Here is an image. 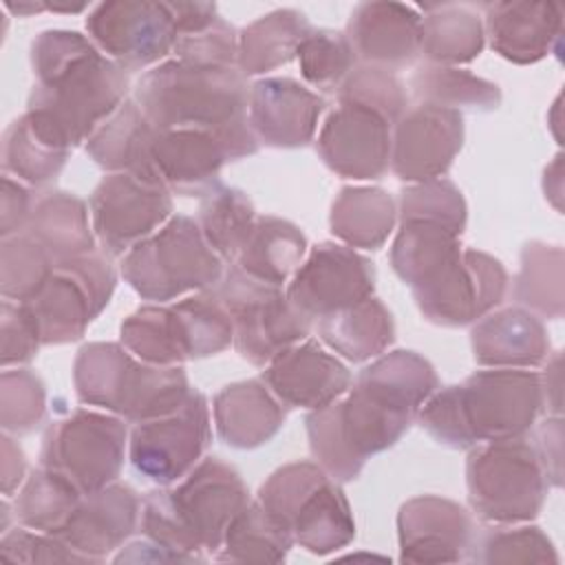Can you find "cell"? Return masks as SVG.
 Returning <instances> with one entry per match:
<instances>
[{"mask_svg":"<svg viewBox=\"0 0 565 565\" xmlns=\"http://www.w3.org/2000/svg\"><path fill=\"white\" fill-rule=\"evenodd\" d=\"M463 146L459 110L417 104L408 108L391 132V170L408 183L441 179Z\"/></svg>","mask_w":565,"mask_h":565,"instance_id":"cell-19","label":"cell"},{"mask_svg":"<svg viewBox=\"0 0 565 565\" xmlns=\"http://www.w3.org/2000/svg\"><path fill=\"white\" fill-rule=\"evenodd\" d=\"M132 99L157 130H210L221 135L234 159L258 152L247 121L249 86L238 68L168 60L141 75Z\"/></svg>","mask_w":565,"mask_h":565,"instance_id":"cell-2","label":"cell"},{"mask_svg":"<svg viewBox=\"0 0 565 565\" xmlns=\"http://www.w3.org/2000/svg\"><path fill=\"white\" fill-rule=\"evenodd\" d=\"M121 274L143 300L170 302L190 291L214 289L225 274V260L207 245L194 218L172 214L124 254Z\"/></svg>","mask_w":565,"mask_h":565,"instance_id":"cell-9","label":"cell"},{"mask_svg":"<svg viewBox=\"0 0 565 565\" xmlns=\"http://www.w3.org/2000/svg\"><path fill=\"white\" fill-rule=\"evenodd\" d=\"M459 234L430 221H399L391 245V267L411 289L428 282L461 252Z\"/></svg>","mask_w":565,"mask_h":565,"instance_id":"cell-38","label":"cell"},{"mask_svg":"<svg viewBox=\"0 0 565 565\" xmlns=\"http://www.w3.org/2000/svg\"><path fill=\"white\" fill-rule=\"evenodd\" d=\"M391 128L382 115L338 102L318 132L316 152L342 179H380L391 166Z\"/></svg>","mask_w":565,"mask_h":565,"instance_id":"cell-20","label":"cell"},{"mask_svg":"<svg viewBox=\"0 0 565 565\" xmlns=\"http://www.w3.org/2000/svg\"><path fill=\"white\" fill-rule=\"evenodd\" d=\"M57 263L95 252V232L86 203L64 190H51L35 199L24 227Z\"/></svg>","mask_w":565,"mask_h":565,"instance_id":"cell-31","label":"cell"},{"mask_svg":"<svg viewBox=\"0 0 565 565\" xmlns=\"http://www.w3.org/2000/svg\"><path fill=\"white\" fill-rule=\"evenodd\" d=\"M324 110V97L291 77H263L249 86L247 121L258 143L269 148H302Z\"/></svg>","mask_w":565,"mask_h":565,"instance_id":"cell-23","label":"cell"},{"mask_svg":"<svg viewBox=\"0 0 565 565\" xmlns=\"http://www.w3.org/2000/svg\"><path fill=\"white\" fill-rule=\"evenodd\" d=\"M0 556L9 563H90L57 536L24 525L2 534Z\"/></svg>","mask_w":565,"mask_h":565,"instance_id":"cell-51","label":"cell"},{"mask_svg":"<svg viewBox=\"0 0 565 565\" xmlns=\"http://www.w3.org/2000/svg\"><path fill=\"white\" fill-rule=\"evenodd\" d=\"M466 201L461 190L448 179L413 183L399 196V221H430L450 227L459 236L466 230Z\"/></svg>","mask_w":565,"mask_h":565,"instance_id":"cell-48","label":"cell"},{"mask_svg":"<svg viewBox=\"0 0 565 565\" xmlns=\"http://www.w3.org/2000/svg\"><path fill=\"white\" fill-rule=\"evenodd\" d=\"M298 62L305 82L318 90H338L358 66L351 42L331 29H311L298 46Z\"/></svg>","mask_w":565,"mask_h":565,"instance_id":"cell-45","label":"cell"},{"mask_svg":"<svg viewBox=\"0 0 565 565\" xmlns=\"http://www.w3.org/2000/svg\"><path fill=\"white\" fill-rule=\"evenodd\" d=\"M157 128L146 119L135 99H126L86 141L88 157L108 172H139L157 177L150 146ZM159 179V177H157Z\"/></svg>","mask_w":565,"mask_h":565,"instance_id":"cell-32","label":"cell"},{"mask_svg":"<svg viewBox=\"0 0 565 565\" xmlns=\"http://www.w3.org/2000/svg\"><path fill=\"white\" fill-rule=\"evenodd\" d=\"M373 263L342 243L316 245L287 285V298L311 322L373 296Z\"/></svg>","mask_w":565,"mask_h":565,"instance_id":"cell-18","label":"cell"},{"mask_svg":"<svg viewBox=\"0 0 565 565\" xmlns=\"http://www.w3.org/2000/svg\"><path fill=\"white\" fill-rule=\"evenodd\" d=\"M263 369L260 380L287 408L318 411L342 397L353 384L347 364L313 338L285 349Z\"/></svg>","mask_w":565,"mask_h":565,"instance_id":"cell-22","label":"cell"},{"mask_svg":"<svg viewBox=\"0 0 565 565\" xmlns=\"http://www.w3.org/2000/svg\"><path fill=\"white\" fill-rule=\"evenodd\" d=\"M466 486L472 512L494 525L536 519L550 490L539 452L525 437L472 446L466 459Z\"/></svg>","mask_w":565,"mask_h":565,"instance_id":"cell-10","label":"cell"},{"mask_svg":"<svg viewBox=\"0 0 565 565\" xmlns=\"http://www.w3.org/2000/svg\"><path fill=\"white\" fill-rule=\"evenodd\" d=\"M53 269L51 254L26 232L2 238L0 294L4 300L29 302L42 291Z\"/></svg>","mask_w":565,"mask_h":565,"instance_id":"cell-44","label":"cell"},{"mask_svg":"<svg viewBox=\"0 0 565 565\" xmlns=\"http://www.w3.org/2000/svg\"><path fill=\"white\" fill-rule=\"evenodd\" d=\"M543 408L539 373L486 369L461 384L437 388L415 419L437 444L470 450L488 441L525 437Z\"/></svg>","mask_w":565,"mask_h":565,"instance_id":"cell-3","label":"cell"},{"mask_svg":"<svg viewBox=\"0 0 565 565\" xmlns=\"http://www.w3.org/2000/svg\"><path fill=\"white\" fill-rule=\"evenodd\" d=\"M335 93L340 104L369 108L393 126L408 110V93L404 84L395 73L380 66H355Z\"/></svg>","mask_w":565,"mask_h":565,"instance_id":"cell-47","label":"cell"},{"mask_svg":"<svg viewBox=\"0 0 565 565\" xmlns=\"http://www.w3.org/2000/svg\"><path fill=\"white\" fill-rule=\"evenodd\" d=\"M46 413V391L31 369H4L0 375V426L9 435L35 430Z\"/></svg>","mask_w":565,"mask_h":565,"instance_id":"cell-49","label":"cell"},{"mask_svg":"<svg viewBox=\"0 0 565 565\" xmlns=\"http://www.w3.org/2000/svg\"><path fill=\"white\" fill-rule=\"evenodd\" d=\"M291 545V534L254 499L234 516L212 558L218 563H280Z\"/></svg>","mask_w":565,"mask_h":565,"instance_id":"cell-41","label":"cell"},{"mask_svg":"<svg viewBox=\"0 0 565 565\" xmlns=\"http://www.w3.org/2000/svg\"><path fill=\"white\" fill-rule=\"evenodd\" d=\"M322 342L349 362H366L382 355L395 340V322L375 296L318 320Z\"/></svg>","mask_w":565,"mask_h":565,"instance_id":"cell-33","label":"cell"},{"mask_svg":"<svg viewBox=\"0 0 565 565\" xmlns=\"http://www.w3.org/2000/svg\"><path fill=\"white\" fill-rule=\"evenodd\" d=\"M543 192H545V199L561 212V199H563V154L561 152L543 172Z\"/></svg>","mask_w":565,"mask_h":565,"instance_id":"cell-58","label":"cell"},{"mask_svg":"<svg viewBox=\"0 0 565 565\" xmlns=\"http://www.w3.org/2000/svg\"><path fill=\"white\" fill-rule=\"evenodd\" d=\"M415 417V411L355 380L344 399L311 411L305 424L316 463L344 483L358 479L373 455L397 444Z\"/></svg>","mask_w":565,"mask_h":565,"instance_id":"cell-6","label":"cell"},{"mask_svg":"<svg viewBox=\"0 0 565 565\" xmlns=\"http://www.w3.org/2000/svg\"><path fill=\"white\" fill-rule=\"evenodd\" d=\"M307 238L298 225L278 216H258L232 265L256 280L282 287L300 267Z\"/></svg>","mask_w":565,"mask_h":565,"instance_id":"cell-34","label":"cell"},{"mask_svg":"<svg viewBox=\"0 0 565 565\" xmlns=\"http://www.w3.org/2000/svg\"><path fill=\"white\" fill-rule=\"evenodd\" d=\"M545 373H539L543 388V404L554 415L561 413V351H556L545 362Z\"/></svg>","mask_w":565,"mask_h":565,"instance_id":"cell-57","label":"cell"},{"mask_svg":"<svg viewBox=\"0 0 565 565\" xmlns=\"http://www.w3.org/2000/svg\"><path fill=\"white\" fill-rule=\"evenodd\" d=\"M33 86L26 110L44 117L71 143L93 132L126 102L128 73L106 57L90 38L49 29L31 42Z\"/></svg>","mask_w":565,"mask_h":565,"instance_id":"cell-1","label":"cell"},{"mask_svg":"<svg viewBox=\"0 0 565 565\" xmlns=\"http://www.w3.org/2000/svg\"><path fill=\"white\" fill-rule=\"evenodd\" d=\"M4 9H9L11 13H15L18 18H24V15H31V13H40L46 9L44 2H29V0H22V2H11V0H4Z\"/></svg>","mask_w":565,"mask_h":565,"instance_id":"cell-59","label":"cell"},{"mask_svg":"<svg viewBox=\"0 0 565 565\" xmlns=\"http://www.w3.org/2000/svg\"><path fill=\"white\" fill-rule=\"evenodd\" d=\"M505 267L479 249H461L428 282L411 289L422 316L439 327H466L505 296Z\"/></svg>","mask_w":565,"mask_h":565,"instance_id":"cell-16","label":"cell"},{"mask_svg":"<svg viewBox=\"0 0 565 565\" xmlns=\"http://www.w3.org/2000/svg\"><path fill=\"white\" fill-rule=\"evenodd\" d=\"M119 342L141 362L181 366L227 349L234 342V324L207 289L172 305L139 307L121 322Z\"/></svg>","mask_w":565,"mask_h":565,"instance_id":"cell-8","label":"cell"},{"mask_svg":"<svg viewBox=\"0 0 565 565\" xmlns=\"http://www.w3.org/2000/svg\"><path fill=\"white\" fill-rule=\"evenodd\" d=\"M71 150L53 124L26 110L2 135V172L38 188L62 172Z\"/></svg>","mask_w":565,"mask_h":565,"instance_id":"cell-30","label":"cell"},{"mask_svg":"<svg viewBox=\"0 0 565 565\" xmlns=\"http://www.w3.org/2000/svg\"><path fill=\"white\" fill-rule=\"evenodd\" d=\"M210 441L207 399L203 393L190 391L177 411L135 424L128 435V459L135 472L148 481L172 486L203 459Z\"/></svg>","mask_w":565,"mask_h":565,"instance_id":"cell-15","label":"cell"},{"mask_svg":"<svg viewBox=\"0 0 565 565\" xmlns=\"http://www.w3.org/2000/svg\"><path fill=\"white\" fill-rule=\"evenodd\" d=\"M227 161H236L230 143L210 130H157L150 146L154 174L181 196H205Z\"/></svg>","mask_w":565,"mask_h":565,"instance_id":"cell-24","label":"cell"},{"mask_svg":"<svg viewBox=\"0 0 565 565\" xmlns=\"http://www.w3.org/2000/svg\"><path fill=\"white\" fill-rule=\"evenodd\" d=\"M397 541L404 563H459L470 556L475 523L459 503L422 494L399 508Z\"/></svg>","mask_w":565,"mask_h":565,"instance_id":"cell-21","label":"cell"},{"mask_svg":"<svg viewBox=\"0 0 565 565\" xmlns=\"http://www.w3.org/2000/svg\"><path fill=\"white\" fill-rule=\"evenodd\" d=\"M0 477H2V494L9 499L13 492L20 488L24 472H26V461L22 448L15 444V439L4 433L2 435V452H0Z\"/></svg>","mask_w":565,"mask_h":565,"instance_id":"cell-56","label":"cell"},{"mask_svg":"<svg viewBox=\"0 0 565 565\" xmlns=\"http://www.w3.org/2000/svg\"><path fill=\"white\" fill-rule=\"evenodd\" d=\"M117 285V274L104 252H90L57 263L42 291L22 302L33 316L42 344L79 340L104 311Z\"/></svg>","mask_w":565,"mask_h":565,"instance_id":"cell-13","label":"cell"},{"mask_svg":"<svg viewBox=\"0 0 565 565\" xmlns=\"http://www.w3.org/2000/svg\"><path fill=\"white\" fill-rule=\"evenodd\" d=\"M170 11L179 35L201 31L218 18L214 2H170Z\"/></svg>","mask_w":565,"mask_h":565,"instance_id":"cell-55","label":"cell"},{"mask_svg":"<svg viewBox=\"0 0 565 565\" xmlns=\"http://www.w3.org/2000/svg\"><path fill=\"white\" fill-rule=\"evenodd\" d=\"M534 448L543 463L547 483L552 488L563 486V419L558 415L547 417L536 428Z\"/></svg>","mask_w":565,"mask_h":565,"instance_id":"cell-54","label":"cell"},{"mask_svg":"<svg viewBox=\"0 0 565 565\" xmlns=\"http://www.w3.org/2000/svg\"><path fill=\"white\" fill-rule=\"evenodd\" d=\"M483 22L463 4L424 7L419 29V53L433 66L468 64L483 51Z\"/></svg>","mask_w":565,"mask_h":565,"instance_id":"cell-37","label":"cell"},{"mask_svg":"<svg viewBox=\"0 0 565 565\" xmlns=\"http://www.w3.org/2000/svg\"><path fill=\"white\" fill-rule=\"evenodd\" d=\"M73 386L82 404L130 424L177 411L192 391L181 366L141 362L121 342L84 344L73 362Z\"/></svg>","mask_w":565,"mask_h":565,"instance_id":"cell-5","label":"cell"},{"mask_svg":"<svg viewBox=\"0 0 565 565\" xmlns=\"http://www.w3.org/2000/svg\"><path fill=\"white\" fill-rule=\"evenodd\" d=\"M35 199L31 192L9 174H2V205H0V234L2 238L24 232Z\"/></svg>","mask_w":565,"mask_h":565,"instance_id":"cell-53","label":"cell"},{"mask_svg":"<svg viewBox=\"0 0 565 565\" xmlns=\"http://www.w3.org/2000/svg\"><path fill=\"white\" fill-rule=\"evenodd\" d=\"M249 503V490L221 457H203L177 486H159L141 499L139 530L183 563L214 556L234 516Z\"/></svg>","mask_w":565,"mask_h":565,"instance_id":"cell-4","label":"cell"},{"mask_svg":"<svg viewBox=\"0 0 565 565\" xmlns=\"http://www.w3.org/2000/svg\"><path fill=\"white\" fill-rule=\"evenodd\" d=\"M210 291L232 318L234 349L254 366L269 364L311 333L313 322L291 305L282 287L256 280L236 265Z\"/></svg>","mask_w":565,"mask_h":565,"instance_id":"cell-11","label":"cell"},{"mask_svg":"<svg viewBox=\"0 0 565 565\" xmlns=\"http://www.w3.org/2000/svg\"><path fill=\"white\" fill-rule=\"evenodd\" d=\"M563 265L558 245L532 241L521 249V267L512 285V298L539 318L563 316Z\"/></svg>","mask_w":565,"mask_h":565,"instance_id":"cell-40","label":"cell"},{"mask_svg":"<svg viewBox=\"0 0 565 565\" xmlns=\"http://www.w3.org/2000/svg\"><path fill=\"white\" fill-rule=\"evenodd\" d=\"M218 437L238 450H252L278 435L287 419V406L260 377L223 386L212 402Z\"/></svg>","mask_w":565,"mask_h":565,"instance_id":"cell-29","label":"cell"},{"mask_svg":"<svg viewBox=\"0 0 565 565\" xmlns=\"http://www.w3.org/2000/svg\"><path fill=\"white\" fill-rule=\"evenodd\" d=\"M258 214L249 196L238 188L218 183L201 196L196 223L207 245L225 260L234 263L241 254Z\"/></svg>","mask_w":565,"mask_h":565,"instance_id":"cell-39","label":"cell"},{"mask_svg":"<svg viewBox=\"0 0 565 565\" xmlns=\"http://www.w3.org/2000/svg\"><path fill=\"white\" fill-rule=\"evenodd\" d=\"M472 358L488 369H534L550 358V338L539 316L508 307L479 318L470 331Z\"/></svg>","mask_w":565,"mask_h":565,"instance_id":"cell-28","label":"cell"},{"mask_svg":"<svg viewBox=\"0 0 565 565\" xmlns=\"http://www.w3.org/2000/svg\"><path fill=\"white\" fill-rule=\"evenodd\" d=\"M93 44L128 71H143L168 57L177 42L170 2L113 0L99 2L86 18Z\"/></svg>","mask_w":565,"mask_h":565,"instance_id":"cell-17","label":"cell"},{"mask_svg":"<svg viewBox=\"0 0 565 565\" xmlns=\"http://www.w3.org/2000/svg\"><path fill=\"white\" fill-rule=\"evenodd\" d=\"M483 11V31L492 51L512 64L541 62L561 42L563 7L558 2H490Z\"/></svg>","mask_w":565,"mask_h":565,"instance_id":"cell-27","label":"cell"},{"mask_svg":"<svg viewBox=\"0 0 565 565\" xmlns=\"http://www.w3.org/2000/svg\"><path fill=\"white\" fill-rule=\"evenodd\" d=\"M126 450L128 428L121 417L75 408L46 428L40 466L62 477L79 494H90L117 481Z\"/></svg>","mask_w":565,"mask_h":565,"instance_id":"cell-12","label":"cell"},{"mask_svg":"<svg viewBox=\"0 0 565 565\" xmlns=\"http://www.w3.org/2000/svg\"><path fill=\"white\" fill-rule=\"evenodd\" d=\"M309 31L307 15L296 9H276L260 15L238 33L236 68L243 77H252L289 64Z\"/></svg>","mask_w":565,"mask_h":565,"instance_id":"cell-35","label":"cell"},{"mask_svg":"<svg viewBox=\"0 0 565 565\" xmlns=\"http://www.w3.org/2000/svg\"><path fill=\"white\" fill-rule=\"evenodd\" d=\"M408 86L419 104L450 110H494L501 104V90L494 82L455 66L426 64L411 75Z\"/></svg>","mask_w":565,"mask_h":565,"instance_id":"cell-42","label":"cell"},{"mask_svg":"<svg viewBox=\"0 0 565 565\" xmlns=\"http://www.w3.org/2000/svg\"><path fill=\"white\" fill-rule=\"evenodd\" d=\"M0 335H2V369H9L11 364H26L38 355V349L42 344L38 324L29 309L22 302L2 300L0 309Z\"/></svg>","mask_w":565,"mask_h":565,"instance_id":"cell-52","label":"cell"},{"mask_svg":"<svg viewBox=\"0 0 565 565\" xmlns=\"http://www.w3.org/2000/svg\"><path fill=\"white\" fill-rule=\"evenodd\" d=\"M82 497L84 494H79L62 477L40 466L20 488L13 512L20 525L35 532L57 534Z\"/></svg>","mask_w":565,"mask_h":565,"instance_id":"cell-43","label":"cell"},{"mask_svg":"<svg viewBox=\"0 0 565 565\" xmlns=\"http://www.w3.org/2000/svg\"><path fill=\"white\" fill-rule=\"evenodd\" d=\"M139 514L141 497L130 486L115 481L97 492L84 494L64 527L53 536L90 563H102L130 539L139 525Z\"/></svg>","mask_w":565,"mask_h":565,"instance_id":"cell-25","label":"cell"},{"mask_svg":"<svg viewBox=\"0 0 565 565\" xmlns=\"http://www.w3.org/2000/svg\"><path fill=\"white\" fill-rule=\"evenodd\" d=\"M397 221L393 196L382 188H342L333 199L329 227L342 245L380 249Z\"/></svg>","mask_w":565,"mask_h":565,"instance_id":"cell-36","label":"cell"},{"mask_svg":"<svg viewBox=\"0 0 565 565\" xmlns=\"http://www.w3.org/2000/svg\"><path fill=\"white\" fill-rule=\"evenodd\" d=\"M258 505L311 554L324 556L355 539V521L340 483L316 461H294L260 486Z\"/></svg>","mask_w":565,"mask_h":565,"instance_id":"cell-7","label":"cell"},{"mask_svg":"<svg viewBox=\"0 0 565 565\" xmlns=\"http://www.w3.org/2000/svg\"><path fill=\"white\" fill-rule=\"evenodd\" d=\"M468 561L477 563H558L547 534L536 525L492 527L475 536Z\"/></svg>","mask_w":565,"mask_h":565,"instance_id":"cell-46","label":"cell"},{"mask_svg":"<svg viewBox=\"0 0 565 565\" xmlns=\"http://www.w3.org/2000/svg\"><path fill=\"white\" fill-rule=\"evenodd\" d=\"M422 15L404 2H362L347 24V40L358 60L391 73L413 64L419 53Z\"/></svg>","mask_w":565,"mask_h":565,"instance_id":"cell-26","label":"cell"},{"mask_svg":"<svg viewBox=\"0 0 565 565\" xmlns=\"http://www.w3.org/2000/svg\"><path fill=\"white\" fill-rule=\"evenodd\" d=\"M88 210L102 252L124 256L172 216V192L150 174L110 172L95 185Z\"/></svg>","mask_w":565,"mask_h":565,"instance_id":"cell-14","label":"cell"},{"mask_svg":"<svg viewBox=\"0 0 565 565\" xmlns=\"http://www.w3.org/2000/svg\"><path fill=\"white\" fill-rule=\"evenodd\" d=\"M172 53L177 55V60L188 64L236 68L238 33L225 18L218 15L201 31L177 35Z\"/></svg>","mask_w":565,"mask_h":565,"instance_id":"cell-50","label":"cell"}]
</instances>
